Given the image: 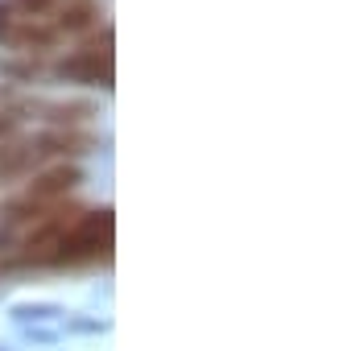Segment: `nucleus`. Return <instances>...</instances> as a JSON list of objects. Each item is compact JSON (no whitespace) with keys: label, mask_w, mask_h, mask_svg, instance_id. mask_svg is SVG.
Returning <instances> with one entry per match:
<instances>
[{"label":"nucleus","mask_w":339,"mask_h":351,"mask_svg":"<svg viewBox=\"0 0 339 351\" xmlns=\"http://www.w3.org/2000/svg\"><path fill=\"white\" fill-rule=\"evenodd\" d=\"M100 25L95 0H0V46L42 54Z\"/></svg>","instance_id":"obj_1"},{"label":"nucleus","mask_w":339,"mask_h":351,"mask_svg":"<svg viewBox=\"0 0 339 351\" xmlns=\"http://www.w3.org/2000/svg\"><path fill=\"white\" fill-rule=\"evenodd\" d=\"M112 236H116V219H112V211L104 207V211H87V215H79L71 228H67V236H62V244L54 248V256H50V265H95V261H108L112 256Z\"/></svg>","instance_id":"obj_2"},{"label":"nucleus","mask_w":339,"mask_h":351,"mask_svg":"<svg viewBox=\"0 0 339 351\" xmlns=\"http://www.w3.org/2000/svg\"><path fill=\"white\" fill-rule=\"evenodd\" d=\"M58 75L83 87H112V29H104L95 42L71 50L58 62Z\"/></svg>","instance_id":"obj_3"}]
</instances>
